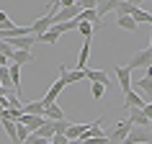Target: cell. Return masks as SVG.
<instances>
[{
    "mask_svg": "<svg viewBox=\"0 0 152 144\" xmlns=\"http://www.w3.org/2000/svg\"><path fill=\"white\" fill-rule=\"evenodd\" d=\"M121 144H152L150 126H132L129 134H126V139H124Z\"/></svg>",
    "mask_w": 152,
    "mask_h": 144,
    "instance_id": "obj_1",
    "label": "cell"
},
{
    "mask_svg": "<svg viewBox=\"0 0 152 144\" xmlns=\"http://www.w3.org/2000/svg\"><path fill=\"white\" fill-rule=\"evenodd\" d=\"M129 129H132V121H129V119H121L119 124L111 129V134H108V142H111V144H121L124 139H126Z\"/></svg>",
    "mask_w": 152,
    "mask_h": 144,
    "instance_id": "obj_2",
    "label": "cell"
},
{
    "mask_svg": "<svg viewBox=\"0 0 152 144\" xmlns=\"http://www.w3.org/2000/svg\"><path fill=\"white\" fill-rule=\"evenodd\" d=\"M16 124H23V126L28 129V134H36V131L47 124V119H44V116H28V113H21V119H18Z\"/></svg>",
    "mask_w": 152,
    "mask_h": 144,
    "instance_id": "obj_3",
    "label": "cell"
},
{
    "mask_svg": "<svg viewBox=\"0 0 152 144\" xmlns=\"http://www.w3.org/2000/svg\"><path fill=\"white\" fill-rule=\"evenodd\" d=\"M113 72H116V80H119L121 93L126 95L129 90H132V70H129L126 64H124V67H113Z\"/></svg>",
    "mask_w": 152,
    "mask_h": 144,
    "instance_id": "obj_4",
    "label": "cell"
},
{
    "mask_svg": "<svg viewBox=\"0 0 152 144\" xmlns=\"http://www.w3.org/2000/svg\"><path fill=\"white\" fill-rule=\"evenodd\" d=\"M152 64V52L150 49H142V52H137L132 59H129V70H139V67H150Z\"/></svg>",
    "mask_w": 152,
    "mask_h": 144,
    "instance_id": "obj_5",
    "label": "cell"
},
{
    "mask_svg": "<svg viewBox=\"0 0 152 144\" xmlns=\"http://www.w3.org/2000/svg\"><path fill=\"white\" fill-rule=\"evenodd\" d=\"M134 93L139 98H142L144 103H150L152 100V80H147V77H139V80H134Z\"/></svg>",
    "mask_w": 152,
    "mask_h": 144,
    "instance_id": "obj_6",
    "label": "cell"
},
{
    "mask_svg": "<svg viewBox=\"0 0 152 144\" xmlns=\"http://www.w3.org/2000/svg\"><path fill=\"white\" fill-rule=\"evenodd\" d=\"M62 90H64V82H62V80H54V82H52V88L47 90V95L41 98V105L47 108V105L57 103V98H59V93H62Z\"/></svg>",
    "mask_w": 152,
    "mask_h": 144,
    "instance_id": "obj_7",
    "label": "cell"
},
{
    "mask_svg": "<svg viewBox=\"0 0 152 144\" xmlns=\"http://www.w3.org/2000/svg\"><path fill=\"white\" fill-rule=\"evenodd\" d=\"M85 80H90V82H98V85H103V88H108L111 85V80H108V72L106 70H85Z\"/></svg>",
    "mask_w": 152,
    "mask_h": 144,
    "instance_id": "obj_8",
    "label": "cell"
},
{
    "mask_svg": "<svg viewBox=\"0 0 152 144\" xmlns=\"http://www.w3.org/2000/svg\"><path fill=\"white\" fill-rule=\"evenodd\" d=\"M88 57H90V39H83V47H80V54H77V67L75 70H88Z\"/></svg>",
    "mask_w": 152,
    "mask_h": 144,
    "instance_id": "obj_9",
    "label": "cell"
},
{
    "mask_svg": "<svg viewBox=\"0 0 152 144\" xmlns=\"http://www.w3.org/2000/svg\"><path fill=\"white\" fill-rule=\"evenodd\" d=\"M116 3H119V0H98V5H96L98 21H103V16H108L111 10H116Z\"/></svg>",
    "mask_w": 152,
    "mask_h": 144,
    "instance_id": "obj_10",
    "label": "cell"
},
{
    "mask_svg": "<svg viewBox=\"0 0 152 144\" xmlns=\"http://www.w3.org/2000/svg\"><path fill=\"white\" fill-rule=\"evenodd\" d=\"M129 121H132V126H150V121H147V116L142 113V108H129Z\"/></svg>",
    "mask_w": 152,
    "mask_h": 144,
    "instance_id": "obj_11",
    "label": "cell"
},
{
    "mask_svg": "<svg viewBox=\"0 0 152 144\" xmlns=\"http://www.w3.org/2000/svg\"><path fill=\"white\" fill-rule=\"evenodd\" d=\"M144 105H147V103L137 95L134 90H129L126 95H124V108H126V111H129V108H144Z\"/></svg>",
    "mask_w": 152,
    "mask_h": 144,
    "instance_id": "obj_12",
    "label": "cell"
},
{
    "mask_svg": "<svg viewBox=\"0 0 152 144\" xmlns=\"http://www.w3.org/2000/svg\"><path fill=\"white\" fill-rule=\"evenodd\" d=\"M8 72H10V85H13V93H21V67L18 64H8Z\"/></svg>",
    "mask_w": 152,
    "mask_h": 144,
    "instance_id": "obj_13",
    "label": "cell"
},
{
    "mask_svg": "<svg viewBox=\"0 0 152 144\" xmlns=\"http://www.w3.org/2000/svg\"><path fill=\"white\" fill-rule=\"evenodd\" d=\"M21 113H28V116H44V105H41V100H31V103L21 105Z\"/></svg>",
    "mask_w": 152,
    "mask_h": 144,
    "instance_id": "obj_14",
    "label": "cell"
},
{
    "mask_svg": "<svg viewBox=\"0 0 152 144\" xmlns=\"http://www.w3.org/2000/svg\"><path fill=\"white\" fill-rule=\"evenodd\" d=\"M44 119H47V121H62V119H64V111H62L57 103H52V105L44 108Z\"/></svg>",
    "mask_w": 152,
    "mask_h": 144,
    "instance_id": "obj_15",
    "label": "cell"
},
{
    "mask_svg": "<svg viewBox=\"0 0 152 144\" xmlns=\"http://www.w3.org/2000/svg\"><path fill=\"white\" fill-rule=\"evenodd\" d=\"M137 8H139V5L132 3V0H119V3H116V16H132Z\"/></svg>",
    "mask_w": 152,
    "mask_h": 144,
    "instance_id": "obj_16",
    "label": "cell"
},
{
    "mask_svg": "<svg viewBox=\"0 0 152 144\" xmlns=\"http://www.w3.org/2000/svg\"><path fill=\"white\" fill-rule=\"evenodd\" d=\"M90 124H70V129H67V139H70V142H75V139H80L83 134H85V129H88Z\"/></svg>",
    "mask_w": 152,
    "mask_h": 144,
    "instance_id": "obj_17",
    "label": "cell"
},
{
    "mask_svg": "<svg viewBox=\"0 0 152 144\" xmlns=\"http://www.w3.org/2000/svg\"><path fill=\"white\" fill-rule=\"evenodd\" d=\"M116 23H119L124 31H129V33H134V31H137V23L132 21V16H116Z\"/></svg>",
    "mask_w": 152,
    "mask_h": 144,
    "instance_id": "obj_18",
    "label": "cell"
},
{
    "mask_svg": "<svg viewBox=\"0 0 152 144\" xmlns=\"http://www.w3.org/2000/svg\"><path fill=\"white\" fill-rule=\"evenodd\" d=\"M132 21H134L137 26H139V23H150V21H152V13H147V10H142V8H137L134 13H132Z\"/></svg>",
    "mask_w": 152,
    "mask_h": 144,
    "instance_id": "obj_19",
    "label": "cell"
},
{
    "mask_svg": "<svg viewBox=\"0 0 152 144\" xmlns=\"http://www.w3.org/2000/svg\"><path fill=\"white\" fill-rule=\"evenodd\" d=\"M31 59H36L34 57V52H13V64H26V62H31Z\"/></svg>",
    "mask_w": 152,
    "mask_h": 144,
    "instance_id": "obj_20",
    "label": "cell"
},
{
    "mask_svg": "<svg viewBox=\"0 0 152 144\" xmlns=\"http://www.w3.org/2000/svg\"><path fill=\"white\" fill-rule=\"evenodd\" d=\"M0 124H3V129H5V134H8V142L16 144V124L8 119H0Z\"/></svg>",
    "mask_w": 152,
    "mask_h": 144,
    "instance_id": "obj_21",
    "label": "cell"
},
{
    "mask_svg": "<svg viewBox=\"0 0 152 144\" xmlns=\"http://www.w3.org/2000/svg\"><path fill=\"white\" fill-rule=\"evenodd\" d=\"M36 136H41L44 142H52V136H54V126H52V121H47V124L36 131Z\"/></svg>",
    "mask_w": 152,
    "mask_h": 144,
    "instance_id": "obj_22",
    "label": "cell"
},
{
    "mask_svg": "<svg viewBox=\"0 0 152 144\" xmlns=\"http://www.w3.org/2000/svg\"><path fill=\"white\" fill-rule=\"evenodd\" d=\"M93 28H96V26L88 23V21H80V23H77V31H80L83 39H93Z\"/></svg>",
    "mask_w": 152,
    "mask_h": 144,
    "instance_id": "obj_23",
    "label": "cell"
},
{
    "mask_svg": "<svg viewBox=\"0 0 152 144\" xmlns=\"http://www.w3.org/2000/svg\"><path fill=\"white\" fill-rule=\"evenodd\" d=\"M36 41H44V44H57V41H59V33L49 28L47 33H41V36H36Z\"/></svg>",
    "mask_w": 152,
    "mask_h": 144,
    "instance_id": "obj_24",
    "label": "cell"
},
{
    "mask_svg": "<svg viewBox=\"0 0 152 144\" xmlns=\"http://www.w3.org/2000/svg\"><path fill=\"white\" fill-rule=\"evenodd\" d=\"M72 121L62 119V121H52V126H54V134H67V129H70Z\"/></svg>",
    "mask_w": 152,
    "mask_h": 144,
    "instance_id": "obj_25",
    "label": "cell"
},
{
    "mask_svg": "<svg viewBox=\"0 0 152 144\" xmlns=\"http://www.w3.org/2000/svg\"><path fill=\"white\" fill-rule=\"evenodd\" d=\"M13 52H16V49L10 47L8 41H0V54L5 57V59H13Z\"/></svg>",
    "mask_w": 152,
    "mask_h": 144,
    "instance_id": "obj_26",
    "label": "cell"
},
{
    "mask_svg": "<svg viewBox=\"0 0 152 144\" xmlns=\"http://www.w3.org/2000/svg\"><path fill=\"white\" fill-rule=\"evenodd\" d=\"M90 93H93V98H96V100H101V98H103V93H106V88H103V85H98V82H90Z\"/></svg>",
    "mask_w": 152,
    "mask_h": 144,
    "instance_id": "obj_27",
    "label": "cell"
},
{
    "mask_svg": "<svg viewBox=\"0 0 152 144\" xmlns=\"http://www.w3.org/2000/svg\"><path fill=\"white\" fill-rule=\"evenodd\" d=\"M83 144H111L108 142V136H98V139H80Z\"/></svg>",
    "mask_w": 152,
    "mask_h": 144,
    "instance_id": "obj_28",
    "label": "cell"
},
{
    "mask_svg": "<svg viewBox=\"0 0 152 144\" xmlns=\"http://www.w3.org/2000/svg\"><path fill=\"white\" fill-rule=\"evenodd\" d=\"M49 144H70V139H67V136H64V134H54V136H52V142H49Z\"/></svg>",
    "mask_w": 152,
    "mask_h": 144,
    "instance_id": "obj_29",
    "label": "cell"
},
{
    "mask_svg": "<svg viewBox=\"0 0 152 144\" xmlns=\"http://www.w3.org/2000/svg\"><path fill=\"white\" fill-rule=\"evenodd\" d=\"M23 144H47V142H44L41 136H36V134H28V139H26Z\"/></svg>",
    "mask_w": 152,
    "mask_h": 144,
    "instance_id": "obj_30",
    "label": "cell"
},
{
    "mask_svg": "<svg viewBox=\"0 0 152 144\" xmlns=\"http://www.w3.org/2000/svg\"><path fill=\"white\" fill-rule=\"evenodd\" d=\"M142 113L147 116V121H152V100H150V103H147V105L142 108Z\"/></svg>",
    "mask_w": 152,
    "mask_h": 144,
    "instance_id": "obj_31",
    "label": "cell"
},
{
    "mask_svg": "<svg viewBox=\"0 0 152 144\" xmlns=\"http://www.w3.org/2000/svg\"><path fill=\"white\" fill-rule=\"evenodd\" d=\"M144 77H147V80H152V64L147 67V75H144Z\"/></svg>",
    "mask_w": 152,
    "mask_h": 144,
    "instance_id": "obj_32",
    "label": "cell"
},
{
    "mask_svg": "<svg viewBox=\"0 0 152 144\" xmlns=\"http://www.w3.org/2000/svg\"><path fill=\"white\" fill-rule=\"evenodd\" d=\"M70 144H83V142H80V139H75V142H70Z\"/></svg>",
    "mask_w": 152,
    "mask_h": 144,
    "instance_id": "obj_33",
    "label": "cell"
},
{
    "mask_svg": "<svg viewBox=\"0 0 152 144\" xmlns=\"http://www.w3.org/2000/svg\"><path fill=\"white\" fill-rule=\"evenodd\" d=\"M147 49H150V52H152V36H150V47H147Z\"/></svg>",
    "mask_w": 152,
    "mask_h": 144,
    "instance_id": "obj_34",
    "label": "cell"
},
{
    "mask_svg": "<svg viewBox=\"0 0 152 144\" xmlns=\"http://www.w3.org/2000/svg\"><path fill=\"white\" fill-rule=\"evenodd\" d=\"M3 111H5V108H3V103H0V113H3Z\"/></svg>",
    "mask_w": 152,
    "mask_h": 144,
    "instance_id": "obj_35",
    "label": "cell"
},
{
    "mask_svg": "<svg viewBox=\"0 0 152 144\" xmlns=\"http://www.w3.org/2000/svg\"><path fill=\"white\" fill-rule=\"evenodd\" d=\"M150 131H152V121H150Z\"/></svg>",
    "mask_w": 152,
    "mask_h": 144,
    "instance_id": "obj_36",
    "label": "cell"
},
{
    "mask_svg": "<svg viewBox=\"0 0 152 144\" xmlns=\"http://www.w3.org/2000/svg\"><path fill=\"white\" fill-rule=\"evenodd\" d=\"M47 144H49V142H47Z\"/></svg>",
    "mask_w": 152,
    "mask_h": 144,
    "instance_id": "obj_37",
    "label": "cell"
}]
</instances>
